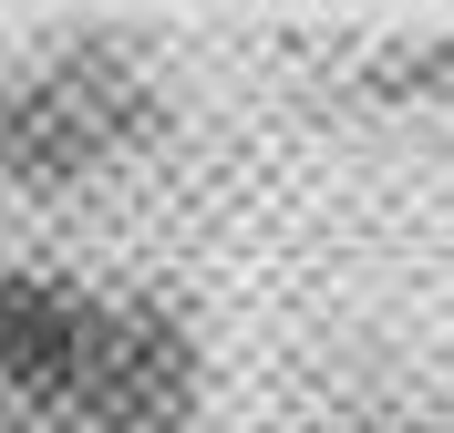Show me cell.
Listing matches in <instances>:
<instances>
[{
    "label": "cell",
    "instance_id": "1",
    "mask_svg": "<svg viewBox=\"0 0 454 433\" xmlns=\"http://www.w3.org/2000/svg\"><path fill=\"white\" fill-rule=\"evenodd\" d=\"M166 104L114 42H62V52L0 73V175L11 186H83L114 175L135 144H155Z\"/></svg>",
    "mask_w": 454,
    "mask_h": 433
},
{
    "label": "cell",
    "instance_id": "3",
    "mask_svg": "<svg viewBox=\"0 0 454 433\" xmlns=\"http://www.w3.org/2000/svg\"><path fill=\"white\" fill-rule=\"evenodd\" d=\"M93 330H104V289H73L52 268H0V382L21 403H73Z\"/></svg>",
    "mask_w": 454,
    "mask_h": 433
},
{
    "label": "cell",
    "instance_id": "4",
    "mask_svg": "<svg viewBox=\"0 0 454 433\" xmlns=\"http://www.w3.org/2000/svg\"><path fill=\"white\" fill-rule=\"evenodd\" d=\"M372 93L382 104H454V31L444 42H413V52L372 62Z\"/></svg>",
    "mask_w": 454,
    "mask_h": 433
},
{
    "label": "cell",
    "instance_id": "2",
    "mask_svg": "<svg viewBox=\"0 0 454 433\" xmlns=\"http://www.w3.org/2000/svg\"><path fill=\"white\" fill-rule=\"evenodd\" d=\"M197 320L166 310V299H104V330H93V361L73 382L62 423L73 433H186L197 413Z\"/></svg>",
    "mask_w": 454,
    "mask_h": 433
}]
</instances>
